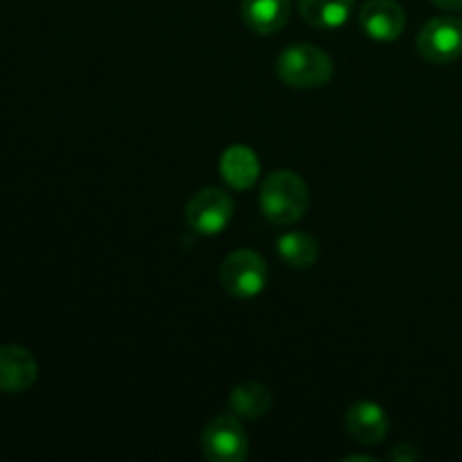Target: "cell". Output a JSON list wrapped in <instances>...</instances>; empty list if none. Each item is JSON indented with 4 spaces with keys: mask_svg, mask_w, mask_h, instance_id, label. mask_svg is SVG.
Listing matches in <instances>:
<instances>
[{
    "mask_svg": "<svg viewBox=\"0 0 462 462\" xmlns=\"http://www.w3.org/2000/svg\"><path fill=\"white\" fill-rule=\"evenodd\" d=\"M39 365L34 355L21 346H0V391L25 393L34 386Z\"/></svg>",
    "mask_w": 462,
    "mask_h": 462,
    "instance_id": "cell-8",
    "label": "cell"
},
{
    "mask_svg": "<svg viewBox=\"0 0 462 462\" xmlns=\"http://www.w3.org/2000/svg\"><path fill=\"white\" fill-rule=\"evenodd\" d=\"M219 170L230 188L248 189L255 185L257 176H260V161H257L255 152L251 147L235 144V147H228L224 152Z\"/></svg>",
    "mask_w": 462,
    "mask_h": 462,
    "instance_id": "cell-11",
    "label": "cell"
},
{
    "mask_svg": "<svg viewBox=\"0 0 462 462\" xmlns=\"http://www.w3.org/2000/svg\"><path fill=\"white\" fill-rule=\"evenodd\" d=\"M420 458H422V451L415 445H409V442L397 445L395 449H391V454H388V460L393 462H418Z\"/></svg>",
    "mask_w": 462,
    "mask_h": 462,
    "instance_id": "cell-15",
    "label": "cell"
},
{
    "mask_svg": "<svg viewBox=\"0 0 462 462\" xmlns=\"http://www.w3.org/2000/svg\"><path fill=\"white\" fill-rule=\"evenodd\" d=\"M201 447L212 462H242L248 456L246 429L237 415H219L203 429Z\"/></svg>",
    "mask_w": 462,
    "mask_h": 462,
    "instance_id": "cell-5",
    "label": "cell"
},
{
    "mask_svg": "<svg viewBox=\"0 0 462 462\" xmlns=\"http://www.w3.org/2000/svg\"><path fill=\"white\" fill-rule=\"evenodd\" d=\"M436 7L447 9V12H460L462 9V0H431Z\"/></svg>",
    "mask_w": 462,
    "mask_h": 462,
    "instance_id": "cell-16",
    "label": "cell"
},
{
    "mask_svg": "<svg viewBox=\"0 0 462 462\" xmlns=\"http://www.w3.org/2000/svg\"><path fill=\"white\" fill-rule=\"evenodd\" d=\"M289 0H242V18L255 34H278L289 21Z\"/></svg>",
    "mask_w": 462,
    "mask_h": 462,
    "instance_id": "cell-10",
    "label": "cell"
},
{
    "mask_svg": "<svg viewBox=\"0 0 462 462\" xmlns=\"http://www.w3.org/2000/svg\"><path fill=\"white\" fill-rule=\"evenodd\" d=\"M235 215V203L228 192L219 188H203L189 199L185 208V221L199 235H219Z\"/></svg>",
    "mask_w": 462,
    "mask_h": 462,
    "instance_id": "cell-4",
    "label": "cell"
},
{
    "mask_svg": "<svg viewBox=\"0 0 462 462\" xmlns=\"http://www.w3.org/2000/svg\"><path fill=\"white\" fill-rule=\"evenodd\" d=\"M298 12L316 30H338L350 21L355 0H298Z\"/></svg>",
    "mask_w": 462,
    "mask_h": 462,
    "instance_id": "cell-12",
    "label": "cell"
},
{
    "mask_svg": "<svg viewBox=\"0 0 462 462\" xmlns=\"http://www.w3.org/2000/svg\"><path fill=\"white\" fill-rule=\"evenodd\" d=\"M343 460H347V462H350V460H368V462H374L373 456H359V454H355V456H346V458H343Z\"/></svg>",
    "mask_w": 462,
    "mask_h": 462,
    "instance_id": "cell-17",
    "label": "cell"
},
{
    "mask_svg": "<svg viewBox=\"0 0 462 462\" xmlns=\"http://www.w3.org/2000/svg\"><path fill=\"white\" fill-rule=\"evenodd\" d=\"M228 406L233 411V415L246 420H257L262 415H266L273 406V393L269 391V386L260 382H246L239 383L230 391Z\"/></svg>",
    "mask_w": 462,
    "mask_h": 462,
    "instance_id": "cell-13",
    "label": "cell"
},
{
    "mask_svg": "<svg viewBox=\"0 0 462 462\" xmlns=\"http://www.w3.org/2000/svg\"><path fill=\"white\" fill-rule=\"evenodd\" d=\"M346 429L352 436V440L361 442V445H379L383 438L388 436L391 429V420H388L386 411L377 404V402H356L347 409L346 413Z\"/></svg>",
    "mask_w": 462,
    "mask_h": 462,
    "instance_id": "cell-9",
    "label": "cell"
},
{
    "mask_svg": "<svg viewBox=\"0 0 462 462\" xmlns=\"http://www.w3.org/2000/svg\"><path fill=\"white\" fill-rule=\"evenodd\" d=\"M278 77L291 88H320L329 84L334 75V63L328 52L311 43H293L282 50L275 61Z\"/></svg>",
    "mask_w": 462,
    "mask_h": 462,
    "instance_id": "cell-2",
    "label": "cell"
},
{
    "mask_svg": "<svg viewBox=\"0 0 462 462\" xmlns=\"http://www.w3.org/2000/svg\"><path fill=\"white\" fill-rule=\"evenodd\" d=\"M219 280L228 296L237 298V300H251L264 291L266 282H269V269L260 253L242 248L226 257L219 271Z\"/></svg>",
    "mask_w": 462,
    "mask_h": 462,
    "instance_id": "cell-3",
    "label": "cell"
},
{
    "mask_svg": "<svg viewBox=\"0 0 462 462\" xmlns=\"http://www.w3.org/2000/svg\"><path fill=\"white\" fill-rule=\"evenodd\" d=\"M418 50L429 63L447 66L462 57V21L456 16H438L424 23L418 34Z\"/></svg>",
    "mask_w": 462,
    "mask_h": 462,
    "instance_id": "cell-6",
    "label": "cell"
},
{
    "mask_svg": "<svg viewBox=\"0 0 462 462\" xmlns=\"http://www.w3.org/2000/svg\"><path fill=\"white\" fill-rule=\"evenodd\" d=\"M278 255L291 269H311L319 260V242L310 233H287L278 239Z\"/></svg>",
    "mask_w": 462,
    "mask_h": 462,
    "instance_id": "cell-14",
    "label": "cell"
},
{
    "mask_svg": "<svg viewBox=\"0 0 462 462\" xmlns=\"http://www.w3.org/2000/svg\"><path fill=\"white\" fill-rule=\"evenodd\" d=\"M262 215L278 226H291L302 219L310 208V189L300 174L278 170L266 176L260 192Z\"/></svg>",
    "mask_w": 462,
    "mask_h": 462,
    "instance_id": "cell-1",
    "label": "cell"
},
{
    "mask_svg": "<svg viewBox=\"0 0 462 462\" xmlns=\"http://www.w3.org/2000/svg\"><path fill=\"white\" fill-rule=\"evenodd\" d=\"M359 25L370 39L391 43L406 30V12L395 0H365L359 9Z\"/></svg>",
    "mask_w": 462,
    "mask_h": 462,
    "instance_id": "cell-7",
    "label": "cell"
}]
</instances>
